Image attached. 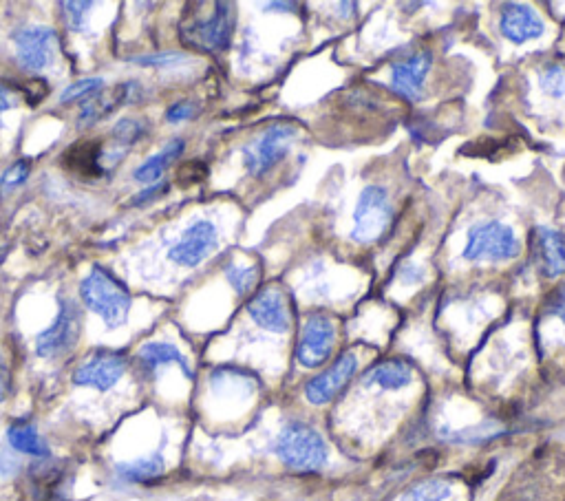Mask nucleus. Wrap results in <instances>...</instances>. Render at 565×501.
I'll list each match as a JSON object with an SVG mask.
<instances>
[{
	"instance_id": "1",
	"label": "nucleus",
	"mask_w": 565,
	"mask_h": 501,
	"mask_svg": "<svg viewBox=\"0 0 565 501\" xmlns=\"http://www.w3.org/2000/svg\"><path fill=\"white\" fill-rule=\"evenodd\" d=\"M274 455L294 473H318L329 462V446L316 426L292 420L276 435Z\"/></svg>"
},
{
	"instance_id": "2",
	"label": "nucleus",
	"mask_w": 565,
	"mask_h": 501,
	"mask_svg": "<svg viewBox=\"0 0 565 501\" xmlns=\"http://www.w3.org/2000/svg\"><path fill=\"white\" fill-rule=\"evenodd\" d=\"M80 298L84 307L100 316L109 329L126 323L133 303L129 287L102 265H93L80 281Z\"/></svg>"
},
{
	"instance_id": "3",
	"label": "nucleus",
	"mask_w": 565,
	"mask_h": 501,
	"mask_svg": "<svg viewBox=\"0 0 565 501\" xmlns=\"http://www.w3.org/2000/svg\"><path fill=\"white\" fill-rule=\"evenodd\" d=\"M521 252V241L515 230L504 221H482L468 230L462 252L464 261H510Z\"/></svg>"
},
{
	"instance_id": "4",
	"label": "nucleus",
	"mask_w": 565,
	"mask_h": 501,
	"mask_svg": "<svg viewBox=\"0 0 565 501\" xmlns=\"http://www.w3.org/2000/svg\"><path fill=\"white\" fill-rule=\"evenodd\" d=\"M298 129L292 122H276L268 126L257 140L243 148V164L252 177L268 175L274 166H279L290 153Z\"/></svg>"
},
{
	"instance_id": "5",
	"label": "nucleus",
	"mask_w": 565,
	"mask_h": 501,
	"mask_svg": "<svg viewBox=\"0 0 565 501\" xmlns=\"http://www.w3.org/2000/svg\"><path fill=\"white\" fill-rule=\"evenodd\" d=\"M80 334L82 312L78 303L71 301V298H60L56 321L36 336V354L45 360L65 356L78 345Z\"/></svg>"
},
{
	"instance_id": "6",
	"label": "nucleus",
	"mask_w": 565,
	"mask_h": 501,
	"mask_svg": "<svg viewBox=\"0 0 565 501\" xmlns=\"http://www.w3.org/2000/svg\"><path fill=\"white\" fill-rule=\"evenodd\" d=\"M393 219L389 193L382 186L362 188L358 206L354 210V230L351 239L358 243H376L387 232Z\"/></svg>"
},
{
	"instance_id": "7",
	"label": "nucleus",
	"mask_w": 565,
	"mask_h": 501,
	"mask_svg": "<svg viewBox=\"0 0 565 501\" xmlns=\"http://www.w3.org/2000/svg\"><path fill=\"white\" fill-rule=\"evenodd\" d=\"M215 12L206 18H197L181 29V38L190 47L217 53L230 47L234 34V7L230 3H217Z\"/></svg>"
},
{
	"instance_id": "8",
	"label": "nucleus",
	"mask_w": 565,
	"mask_h": 501,
	"mask_svg": "<svg viewBox=\"0 0 565 501\" xmlns=\"http://www.w3.org/2000/svg\"><path fill=\"white\" fill-rule=\"evenodd\" d=\"M14 47L20 67L31 73H40L53 67L58 58L60 40L56 31L49 27H25L14 34Z\"/></svg>"
},
{
	"instance_id": "9",
	"label": "nucleus",
	"mask_w": 565,
	"mask_h": 501,
	"mask_svg": "<svg viewBox=\"0 0 565 501\" xmlns=\"http://www.w3.org/2000/svg\"><path fill=\"white\" fill-rule=\"evenodd\" d=\"M336 347V325L327 314H312L298 338L296 360L305 369H316L332 358Z\"/></svg>"
},
{
	"instance_id": "10",
	"label": "nucleus",
	"mask_w": 565,
	"mask_h": 501,
	"mask_svg": "<svg viewBox=\"0 0 565 501\" xmlns=\"http://www.w3.org/2000/svg\"><path fill=\"white\" fill-rule=\"evenodd\" d=\"M358 356L354 351H345L340 354L332 365H329L325 371L318 373V376L309 378L305 382V400L314 407H325L332 400L338 398V393L343 391L351 380H354L356 371H358Z\"/></svg>"
},
{
	"instance_id": "11",
	"label": "nucleus",
	"mask_w": 565,
	"mask_h": 501,
	"mask_svg": "<svg viewBox=\"0 0 565 501\" xmlns=\"http://www.w3.org/2000/svg\"><path fill=\"white\" fill-rule=\"evenodd\" d=\"M129 369V360L120 351L100 349L87 360L80 362V367L73 373V382L84 389L111 391Z\"/></svg>"
},
{
	"instance_id": "12",
	"label": "nucleus",
	"mask_w": 565,
	"mask_h": 501,
	"mask_svg": "<svg viewBox=\"0 0 565 501\" xmlns=\"http://www.w3.org/2000/svg\"><path fill=\"white\" fill-rule=\"evenodd\" d=\"M219 245V232L215 223L206 219L190 223V226L181 232L179 241L170 248L168 259L181 265V268H197L204 263L215 248Z\"/></svg>"
},
{
	"instance_id": "13",
	"label": "nucleus",
	"mask_w": 565,
	"mask_h": 501,
	"mask_svg": "<svg viewBox=\"0 0 565 501\" xmlns=\"http://www.w3.org/2000/svg\"><path fill=\"white\" fill-rule=\"evenodd\" d=\"M140 87L135 82H124V84H115L111 89H102L87 102H82L80 109V117H78V126L80 129H91L98 122H102L104 117H109L111 113H115L120 106L135 102L137 95H140Z\"/></svg>"
},
{
	"instance_id": "14",
	"label": "nucleus",
	"mask_w": 565,
	"mask_h": 501,
	"mask_svg": "<svg viewBox=\"0 0 565 501\" xmlns=\"http://www.w3.org/2000/svg\"><path fill=\"white\" fill-rule=\"evenodd\" d=\"M248 314L261 329L274 334H285L292 325L290 305H287L285 294L276 287H268L254 296L248 303Z\"/></svg>"
},
{
	"instance_id": "15",
	"label": "nucleus",
	"mask_w": 565,
	"mask_h": 501,
	"mask_svg": "<svg viewBox=\"0 0 565 501\" xmlns=\"http://www.w3.org/2000/svg\"><path fill=\"white\" fill-rule=\"evenodd\" d=\"M431 69V53L418 51L407 60H400L391 67V87L402 98L418 102L424 93V80Z\"/></svg>"
},
{
	"instance_id": "16",
	"label": "nucleus",
	"mask_w": 565,
	"mask_h": 501,
	"mask_svg": "<svg viewBox=\"0 0 565 501\" xmlns=\"http://www.w3.org/2000/svg\"><path fill=\"white\" fill-rule=\"evenodd\" d=\"M499 29L510 42L524 45V42L537 40L543 34V23L532 7L510 3L501 9Z\"/></svg>"
},
{
	"instance_id": "17",
	"label": "nucleus",
	"mask_w": 565,
	"mask_h": 501,
	"mask_svg": "<svg viewBox=\"0 0 565 501\" xmlns=\"http://www.w3.org/2000/svg\"><path fill=\"white\" fill-rule=\"evenodd\" d=\"M535 254L541 272L548 279L565 274V232L541 226L535 230Z\"/></svg>"
},
{
	"instance_id": "18",
	"label": "nucleus",
	"mask_w": 565,
	"mask_h": 501,
	"mask_svg": "<svg viewBox=\"0 0 565 501\" xmlns=\"http://www.w3.org/2000/svg\"><path fill=\"white\" fill-rule=\"evenodd\" d=\"M166 473V462L164 455L155 451L151 455L137 457L131 462H117L115 464V477L117 482L124 486H144L153 484L159 477Z\"/></svg>"
},
{
	"instance_id": "19",
	"label": "nucleus",
	"mask_w": 565,
	"mask_h": 501,
	"mask_svg": "<svg viewBox=\"0 0 565 501\" xmlns=\"http://www.w3.org/2000/svg\"><path fill=\"white\" fill-rule=\"evenodd\" d=\"M415 378L413 367L409 362L404 360H382L378 365H373L367 376H365V385L367 387H376L380 391H402L411 387V382Z\"/></svg>"
},
{
	"instance_id": "20",
	"label": "nucleus",
	"mask_w": 565,
	"mask_h": 501,
	"mask_svg": "<svg viewBox=\"0 0 565 501\" xmlns=\"http://www.w3.org/2000/svg\"><path fill=\"white\" fill-rule=\"evenodd\" d=\"M7 444L9 449L20 455L36 457V460H49L51 449L45 442V437L40 435L36 424L27 420H18L7 429Z\"/></svg>"
},
{
	"instance_id": "21",
	"label": "nucleus",
	"mask_w": 565,
	"mask_h": 501,
	"mask_svg": "<svg viewBox=\"0 0 565 501\" xmlns=\"http://www.w3.org/2000/svg\"><path fill=\"white\" fill-rule=\"evenodd\" d=\"M186 142L181 140V137H173V140H168L162 151L155 153L153 157H148L142 166L135 168L133 179L140 181V184H157V181H162L166 170L173 166L179 155L184 153Z\"/></svg>"
},
{
	"instance_id": "22",
	"label": "nucleus",
	"mask_w": 565,
	"mask_h": 501,
	"mask_svg": "<svg viewBox=\"0 0 565 501\" xmlns=\"http://www.w3.org/2000/svg\"><path fill=\"white\" fill-rule=\"evenodd\" d=\"M137 360H140V367L146 373H155L157 369H162L166 365H177L181 371H184L186 378H193V369H190L188 358L181 354L179 347L170 345V343H148L140 349L137 354Z\"/></svg>"
},
{
	"instance_id": "23",
	"label": "nucleus",
	"mask_w": 565,
	"mask_h": 501,
	"mask_svg": "<svg viewBox=\"0 0 565 501\" xmlns=\"http://www.w3.org/2000/svg\"><path fill=\"white\" fill-rule=\"evenodd\" d=\"M504 433L506 429L497 420H482L473 426H464V429H446V426L440 429V437L444 442L462 444V446H479L493 442Z\"/></svg>"
},
{
	"instance_id": "24",
	"label": "nucleus",
	"mask_w": 565,
	"mask_h": 501,
	"mask_svg": "<svg viewBox=\"0 0 565 501\" xmlns=\"http://www.w3.org/2000/svg\"><path fill=\"white\" fill-rule=\"evenodd\" d=\"M104 151H100V146L95 142H82L78 146H73L65 155L67 166L73 173L87 175V177H98L104 173Z\"/></svg>"
},
{
	"instance_id": "25",
	"label": "nucleus",
	"mask_w": 565,
	"mask_h": 501,
	"mask_svg": "<svg viewBox=\"0 0 565 501\" xmlns=\"http://www.w3.org/2000/svg\"><path fill=\"white\" fill-rule=\"evenodd\" d=\"M453 486L440 477L422 479V482L404 490L400 501H451Z\"/></svg>"
},
{
	"instance_id": "26",
	"label": "nucleus",
	"mask_w": 565,
	"mask_h": 501,
	"mask_svg": "<svg viewBox=\"0 0 565 501\" xmlns=\"http://www.w3.org/2000/svg\"><path fill=\"white\" fill-rule=\"evenodd\" d=\"M148 133V124L142 120H133V117H122L120 122L113 126L111 140L117 151H126L133 144H137Z\"/></svg>"
},
{
	"instance_id": "27",
	"label": "nucleus",
	"mask_w": 565,
	"mask_h": 501,
	"mask_svg": "<svg viewBox=\"0 0 565 501\" xmlns=\"http://www.w3.org/2000/svg\"><path fill=\"white\" fill-rule=\"evenodd\" d=\"M226 279L234 287L237 294H248L254 290V285L259 281V268L257 265H239L232 263L226 268Z\"/></svg>"
},
{
	"instance_id": "28",
	"label": "nucleus",
	"mask_w": 565,
	"mask_h": 501,
	"mask_svg": "<svg viewBox=\"0 0 565 501\" xmlns=\"http://www.w3.org/2000/svg\"><path fill=\"white\" fill-rule=\"evenodd\" d=\"M102 87H104V80L102 78H84V80H78V82H71L69 87L62 91L60 102L62 104L87 102L91 95L102 91Z\"/></svg>"
},
{
	"instance_id": "29",
	"label": "nucleus",
	"mask_w": 565,
	"mask_h": 501,
	"mask_svg": "<svg viewBox=\"0 0 565 501\" xmlns=\"http://www.w3.org/2000/svg\"><path fill=\"white\" fill-rule=\"evenodd\" d=\"M541 89L552 98H563L565 95V69L559 65H550L541 71Z\"/></svg>"
},
{
	"instance_id": "30",
	"label": "nucleus",
	"mask_w": 565,
	"mask_h": 501,
	"mask_svg": "<svg viewBox=\"0 0 565 501\" xmlns=\"http://www.w3.org/2000/svg\"><path fill=\"white\" fill-rule=\"evenodd\" d=\"M27 177H29V162L27 159H18V162L9 166L3 173V177H0V190H5V193H9V190H16L18 186L25 184Z\"/></svg>"
},
{
	"instance_id": "31",
	"label": "nucleus",
	"mask_w": 565,
	"mask_h": 501,
	"mask_svg": "<svg viewBox=\"0 0 565 501\" xmlns=\"http://www.w3.org/2000/svg\"><path fill=\"white\" fill-rule=\"evenodd\" d=\"M133 62L140 67H175L179 62H186V56L179 51H162L151 53V56H137Z\"/></svg>"
},
{
	"instance_id": "32",
	"label": "nucleus",
	"mask_w": 565,
	"mask_h": 501,
	"mask_svg": "<svg viewBox=\"0 0 565 501\" xmlns=\"http://www.w3.org/2000/svg\"><path fill=\"white\" fill-rule=\"evenodd\" d=\"M199 106L193 100H177L166 109V122L168 124H181L193 120L197 115Z\"/></svg>"
},
{
	"instance_id": "33",
	"label": "nucleus",
	"mask_w": 565,
	"mask_h": 501,
	"mask_svg": "<svg viewBox=\"0 0 565 501\" xmlns=\"http://www.w3.org/2000/svg\"><path fill=\"white\" fill-rule=\"evenodd\" d=\"M60 7L65 9L69 29L82 31V29H84V23H87L91 3H60Z\"/></svg>"
},
{
	"instance_id": "34",
	"label": "nucleus",
	"mask_w": 565,
	"mask_h": 501,
	"mask_svg": "<svg viewBox=\"0 0 565 501\" xmlns=\"http://www.w3.org/2000/svg\"><path fill=\"white\" fill-rule=\"evenodd\" d=\"M168 193V184L166 181H157V184H151V186H146L142 188L140 193H137L133 199H131V206L135 208H142V206H148V204H153V201H157L162 195Z\"/></svg>"
},
{
	"instance_id": "35",
	"label": "nucleus",
	"mask_w": 565,
	"mask_h": 501,
	"mask_svg": "<svg viewBox=\"0 0 565 501\" xmlns=\"http://www.w3.org/2000/svg\"><path fill=\"white\" fill-rule=\"evenodd\" d=\"M9 391H12V371H9L3 343H0V404L7 400Z\"/></svg>"
},
{
	"instance_id": "36",
	"label": "nucleus",
	"mask_w": 565,
	"mask_h": 501,
	"mask_svg": "<svg viewBox=\"0 0 565 501\" xmlns=\"http://www.w3.org/2000/svg\"><path fill=\"white\" fill-rule=\"evenodd\" d=\"M546 309H548V312H550V314L559 316V318H561V321L565 323V290L554 292V294L550 296V301H548Z\"/></svg>"
},
{
	"instance_id": "37",
	"label": "nucleus",
	"mask_w": 565,
	"mask_h": 501,
	"mask_svg": "<svg viewBox=\"0 0 565 501\" xmlns=\"http://www.w3.org/2000/svg\"><path fill=\"white\" fill-rule=\"evenodd\" d=\"M18 468V460L12 453H0V479L16 475Z\"/></svg>"
},
{
	"instance_id": "38",
	"label": "nucleus",
	"mask_w": 565,
	"mask_h": 501,
	"mask_svg": "<svg viewBox=\"0 0 565 501\" xmlns=\"http://www.w3.org/2000/svg\"><path fill=\"white\" fill-rule=\"evenodd\" d=\"M16 106V95L0 82V113H5Z\"/></svg>"
},
{
	"instance_id": "39",
	"label": "nucleus",
	"mask_w": 565,
	"mask_h": 501,
	"mask_svg": "<svg viewBox=\"0 0 565 501\" xmlns=\"http://www.w3.org/2000/svg\"><path fill=\"white\" fill-rule=\"evenodd\" d=\"M298 501H305V499H298Z\"/></svg>"
}]
</instances>
